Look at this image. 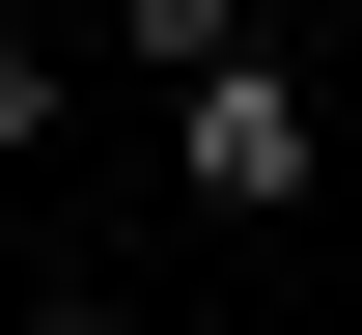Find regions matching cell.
<instances>
[{
    "label": "cell",
    "mask_w": 362,
    "mask_h": 335,
    "mask_svg": "<svg viewBox=\"0 0 362 335\" xmlns=\"http://www.w3.org/2000/svg\"><path fill=\"white\" fill-rule=\"evenodd\" d=\"M168 195L195 224H307V84H279V28L168 56Z\"/></svg>",
    "instance_id": "cell-1"
},
{
    "label": "cell",
    "mask_w": 362,
    "mask_h": 335,
    "mask_svg": "<svg viewBox=\"0 0 362 335\" xmlns=\"http://www.w3.org/2000/svg\"><path fill=\"white\" fill-rule=\"evenodd\" d=\"M28 140H56V28H0V168H28Z\"/></svg>",
    "instance_id": "cell-3"
},
{
    "label": "cell",
    "mask_w": 362,
    "mask_h": 335,
    "mask_svg": "<svg viewBox=\"0 0 362 335\" xmlns=\"http://www.w3.org/2000/svg\"><path fill=\"white\" fill-rule=\"evenodd\" d=\"M251 28V0H112V56H139V84H168V56H223Z\"/></svg>",
    "instance_id": "cell-2"
}]
</instances>
